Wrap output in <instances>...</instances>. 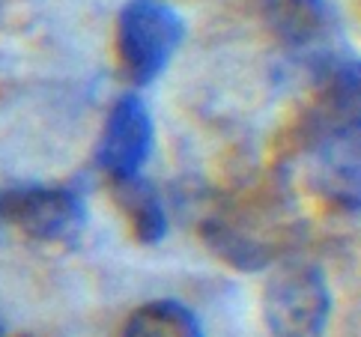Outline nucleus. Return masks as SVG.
<instances>
[{
    "instance_id": "7ed1b4c3",
    "label": "nucleus",
    "mask_w": 361,
    "mask_h": 337,
    "mask_svg": "<svg viewBox=\"0 0 361 337\" xmlns=\"http://www.w3.org/2000/svg\"><path fill=\"white\" fill-rule=\"evenodd\" d=\"M81 197L57 185H12L0 191V230L12 227L36 242H69L81 233Z\"/></svg>"
},
{
    "instance_id": "39448f33",
    "label": "nucleus",
    "mask_w": 361,
    "mask_h": 337,
    "mask_svg": "<svg viewBox=\"0 0 361 337\" xmlns=\"http://www.w3.org/2000/svg\"><path fill=\"white\" fill-rule=\"evenodd\" d=\"M272 30L287 45H311L326 27L322 0H263Z\"/></svg>"
},
{
    "instance_id": "0eeeda50",
    "label": "nucleus",
    "mask_w": 361,
    "mask_h": 337,
    "mask_svg": "<svg viewBox=\"0 0 361 337\" xmlns=\"http://www.w3.org/2000/svg\"><path fill=\"white\" fill-rule=\"evenodd\" d=\"M123 337H203V329L185 305L164 299L137 307Z\"/></svg>"
},
{
    "instance_id": "6e6552de",
    "label": "nucleus",
    "mask_w": 361,
    "mask_h": 337,
    "mask_svg": "<svg viewBox=\"0 0 361 337\" xmlns=\"http://www.w3.org/2000/svg\"><path fill=\"white\" fill-rule=\"evenodd\" d=\"M0 337H6V326H4V317H0Z\"/></svg>"
},
{
    "instance_id": "f257e3e1",
    "label": "nucleus",
    "mask_w": 361,
    "mask_h": 337,
    "mask_svg": "<svg viewBox=\"0 0 361 337\" xmlns=\"http://www.w3.org/2000/svg\"><path fill=\"white\" fill-rule=\"evenodd\" d=\"M183 18L164 0H128L117 24V51L135 87L152 84L183 45Z\"/></svg>"
},
{
    "instance_id": "20e7f679",
    "label": "nucleus",
    "mask_w": 361,
    "mask_h": 337,
    "mask_svg": "<svg viewBox=\"0 0 361 337\" xmlns=\"http://www.w3.org/2000/svg\"><path fill=\"white\" fill-rule=\"evenodd\" d=\"M152 152V116L135 93L117 99L99 140V167L114 183L135 179Z\"/></svg>"
},
{
    "instance_id": "423d86ee",
    "label": "nucleus",
    "mask_w": 361,
    "mask_h": 337,
    "mask_svg": "<svg viewBox=\"0 0 361 337\" xmlns=\"http://www.w3.org/2000/svg\"><path fill=\"white\" fill-rule=\"evenodd\" d=\"M117 200L123 206L126 218L132 221V230L140 242H161L167 233V215L161 209V197L144 176L117 183Z\"/></svg>"
},
{
    "instance_id": "f03ea898",
    "label": "nucleus",
    "mask_w": 361,
    "mask_h": 337,
    "mask_svg": "<svg viewBox=\"0 0 361 337\" xmlns=\"http://www.w3.org/2000/svg\"><path fill=\"white\" fill-rule=\"evenodd\" d=\"M329 307L326 278L305 263L278 269L263 293V317L272 337H322Z\"/></svg>"
}]
</instances>
